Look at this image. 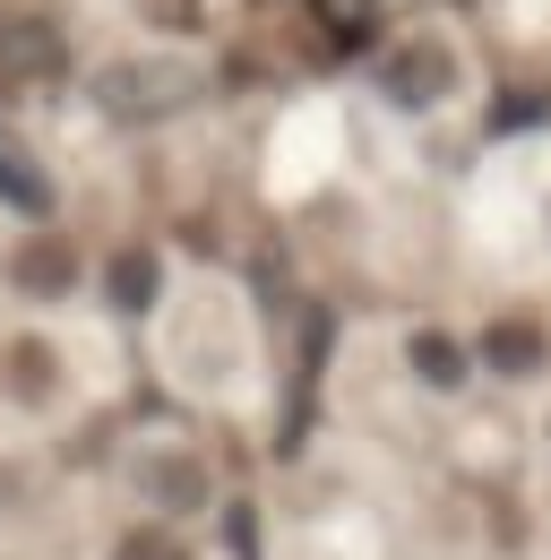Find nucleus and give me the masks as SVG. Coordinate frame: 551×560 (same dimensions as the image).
Listing matches in <instances>:
<instances>
[{
  "label": "nucleus",
  "instance_id": "obj_1",
  "mask_svg": "<svg viewBox=\"0 0 551 560\" xmlns=\"http://www.w3.org/2000/svg\"><path fill=\"white\" fill-rule=\"evenodd\" d=\"M199 95V70L190 61H113V70L95 78V104L113 113V121H164V113H181Z\"/></svg>",
  "mask_w": 551,
  "mask_h": 560
},
{
  "label": "nucleus",
  "instance_id": "obj_2",
  "mask_svg": "<svg viewBox=\"0 0 551 560\" xmlns=\"http://www.w3.org/2000/svg\"><path fill=\"white\" fill-rule=\"evenodd\" d=\"M379 95L406 104V113L448 104V95H457V44H448V35H406V44H388V52H379Z\"/></svg>",
  "mask_w": 551,
  "mask_h": 560
},
{
  "label": "nucleus",
  "instance_id": "obj_3",
  "mask_svg": "<svg viewBox=\"0 0 551 560\" xmlns=\"http://www.w3.org/2000/svg\"><path fill=\"white\" fill-rule=\"evenodd\" d=\"M482 371L491 380H543L551 371V337H543V319L535 311H500L491 328H482Z\"/></svg>",
  "mask_w": 551,
  "mask_h": 560
},
{
  "label": "nucleus",
  "instance_id": "obj_4",
  "mask_svg": "<svg viewBox=\"0 0 551 560\" xmlns=\"http://www.w3.org/2000/svg\"><path fill=\"white\" fill-rule=\"evenodd\" d=\"M406 362H413V380H422L431 397H457V388L474 380V353L457 346L448 328H413V337H406Z\"/></svg>",
  "mask_w": 551,
  "mask_h": 560
},
{
  "label": "nucleus",
  "instance_id": "obj_5",
  "mask_svg": "<svg viewBox=\"0 0 551 560\" xmlns=\"http://www.w3.org/2000/svg\"><path fill=\"white\" fill-rule=\"evenodd\" d=\"M138 483H146L155 509H173V517H181V509H207V466H199V457H181V448L146 457V466H138Z\"/></svg>",
  "mask_w": 551,
  "mask_h": 560
},
{
  "label": "nucleus",
  "instance_id": "obj_6",
  "mask_svg": "<svg viewBox=\"0 0 551 560\" xmlns=\"http://www.w3.org/2000/svg\"><path fill=\"white\" fill-rule=\"evenodd\" d=\"M0 199H9L17 215H52V182H44L17 147H0Z\"/></svg>",
  "mask_w": 551,
  "mask_h": 560
},
{
  "label": "nucleus",
  "instance_id": "obj_7",
  "mask_svg": "<svg viewBox=\"0 0 551 560\" xmlns=\"http://www.w3.org/2000/svg\"><path fill=\"white\" fill-rule=\"evenodd\" d=\"M69 277H78V259H69L61 242H35V250H17V284H26V293H69Z\"/></svg>",
  "mask_w": 551,
  "mask_h": 560
},
{
  "label": "nucleus",
  "instance_id": "obj_8",
  "mask_svg": "<svg viewBox=\"0 0 551 560\" xmlns=\"http://www.w3.org/2000/svg\"><path fill=\"white\" fill-rule=\"evenodd\" d=\"M113 302H121V311H146V302H155V259H146V250H121V259H113Z\"/></svg>",
  "mask_w": 551,
  "mask_h": 560
},
{
  "label": "nucleus",
  "instance_id": "obj_9",
  "mask_svg": "<svg viewBox=\"0 0 551 560\" xmlns=\"http://www.w3.org/2000/svg\"><path fill=\"white\" fill-rule=\"evenodd\" d=\"M113 560H190V544H181L173 526H130V535H121V552H113Z\"/></svg>",
  "mask_w": 551,
  "mask_h": 560
},
{
  "label": "nucleus",
  "instance_id": "obj_10",
  "mask_svg": "<svg viewBox=\"0 0 551 560\" xmlns=\"http://www.w3.org/2000/svg\"><path fill=\"white\" fill-rule=\"evenodd\" d=\"M9 371H17V397H52V353H44V346H17V353H9Z\"/></svg>",
  "mask_w": 551,
  "mask_h": 560
}]
</instances>
